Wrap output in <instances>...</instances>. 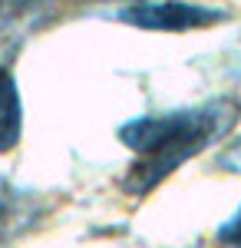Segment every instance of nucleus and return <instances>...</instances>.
Instances as JSON below:
<instances>
[{
  "label": "nucleus",
  "mask_w": 241,
  "mask_h": 248,
  "mask_svg": "<svg viewBox=\"0 0 241 248\" xmlns=\"http://www.w3.org/2000/svg\"><path fill=\"white\" fill-rule=\"evenodd\" d=\"M238 116L241 103L235 96H215L198 106L126 119L119 126V142L136 153V162L122 179V189L129 195H149L159 189L188 159L225 139L238 126Z\"/></svg>",
  "instance_id": "nucleus-1"
},
{
  "label": "nucleus",
  "mask_w": 241,
  "mask_h": 248,
  "mask_svg": "<svg viewBox=\"0 0 241 248\" xmlns=\"http://www.w3.org/2000/svg\"><path fill=\"white\" fill-rule=\"evenodd\" d=\"M218 242L228 248H241V205L235 209V215L218 229Z\"/></svg>",
  "instance_id": "nucleus-5"
},
{
  "label": "nucleus",
  "mask_w": 241,
  "mask_h": 248,
  "mask_svg": "<svg viewBox=\"0 0 241 248\" xmlns=\"http://www.w3.org/2000/svg\"><path fill=\"white\" fill-rule=\"evenodd\" d=\"M218 169L241 175V139H235V142H231V146H228V149L218 155Z\"/></svg>",
  "instance_id": "nucleus-6"
},
{
  "label": "nucleus",
  "mask_w": 241,
  "mask_h": 248,
  "mask_svg": "<svg viewBox=\"0 0 241 248\" xmlns=\"http://www.w3.org/2000/svg\"><path fill=\"white\" fill-rule=\"evenodd\" d=\"M23 133V103L17 73L10 63H0V153H10Z\"/></svg>",
  "instance_id": "nucleus-4"
},
{
  "label": "nucleus",
  "mask_w": 241,
  "mask_h": 248,
  "mask_svg": "<svg viewBox=\"0 0 241 248\" xmlns=\"http://www.w3.org/2000/svg\"><path fill=\"white\" fill-rule=\"evenodd\" d=\"M119 23H129L136 30L149 33H188L205 30L228 20V10L205 7V3H185V0H132L116 10Z\"/></svg>",
  "instance_id": "nucleus-2"
},
{
  "label": "nucleus",
  "mask_w": 241,
  "mask_h": 248,
  "mask_svg": "<svg viewBox=\"0 0 241 248\" xmlns=\"http://www.w3.org/2000/svg\"><path fill=\"white\" fill-rule=\"evenodd\" d=\"M56 0H0V46L33 33L53 17Z\"/></svg>",
  "instance_id": "nucleus-3"
}]
</instances>
